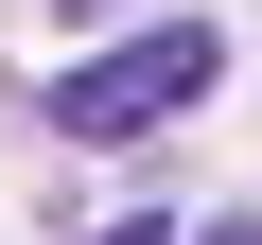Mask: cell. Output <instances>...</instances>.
<instances>
[{"label": "cell", "mask_w": 262, "mask_h": 245, "mask_svg": "<svg viewBox=\"0 0 262 245\" xmlns=\"http://www.w3.org/2000/svg\"><path fill=\"white\" fill-rule=\"evenodd\" d=\"M227 88V35L210 18H140L122 53H70L53 88H35V122L53 140H140V122H175V105H210Z\"/></svg>", "instance_id": "obj_1"}, {"label": "cell", "mask_w": 262, "mask_h": 245, "mask_svg": "<svg viewBox=\"0 0 262 245\" xmlns=\"http://www.w3.org/2000/svg\"><path fill=\"white\" fill-rule=\"evenodd\" d=\"M105 245H175V228H105Z\"/></svg>", "instance_id": "obj_3"}, {"label": "cell", "mask_w": 262, "mask_h": 245, "mask_svg": "<svg viewBox=\"0 0 262 245\" xmlns=\"http://www.w3.org/2000/svg\"><path fill=\"white\" fill-rule=\"evenodd\" d=\"M210 245H262V210H227V228H210Z\"/></svg>", "instance_id": "obj_2"}]
</instances>
